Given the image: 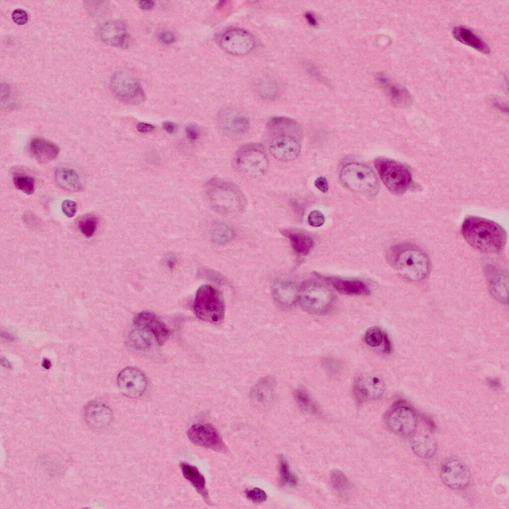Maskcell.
Instances as JSON below:
<instances>
[{"mask_svg":"<svg viewBox=\"0 0 509 509\" xmlns=\"http://www.w3.org/2000/svg\"><path fill=\"white\" fill-rule=\"evenodd\" d=\"M269 150L272 156L281 161L297 158L301 149L302 130L296 120L286 117H274L266 124Z\"/></svg>","mask_w":509,"mask_h":509,"instance_id":"6da1fadb","label":"cell"},{"mask_svg":"<svg viewBox=\"0 0 509 509\" xmlns=\"http://www.w3.org/2000/svg\"><path fill=\"white\" fill-rule=\"evenodd\" d=\"M461 233L474 249L485 253L496 254L503 251L507 242L504 229L496 222L470 216L464 220Z\"/></svg>","mask_w":509,"mask_h":509,"instance_id":"7a4b0ae2","label":"cell"},{"mask_svg":"<svg viewBox=\"0 0 509 509\" xmlns=\"http://www.w3.org/2000/svg\"><path fill=\"white\" fill-rule=\"evenodd\" d=\"M388 259L398 274L411 282L425 279L430 270V261L422 249L412 244H401L393 247Z\"/></svg>","mask_w":509,"mask_h":509,"instance_id":"3957f363","label":"cell"},{"mask_svg":"<svg viewBox=\"0 0 509 509\" xmlns=\"http://www.w3.org/2000/svg\"><path fill=\"white\" fill-rule=\"evenodd\" d=\"M205 189L213 207L222 213H239L246 207V199L243 191L230 181L214 177L206 182Z\"/></svg>","mask_w":509,"mask_h":509,"instance_id":"277c9868","label":"cell"},{"mask_svg":"<svg viewBox=\"0 0 509 509\" xmlns=\"http://www.w3.org/2000/svg\"><path fill=\"white\" fill-rule=\"evenodd\" d=\"M339 178L346 188L366 196H374L379 190L378 179L374 172L369 167L360 163L345 165L340 171Z\"/></svg>","mask_w":509,"mask_h":509,"instance_id":"5b68a950","label":"cell"},{"mask_svg":"<svg viewBox=\"0 0 509 509\" xmlns=\"http://www.w3.org/2000/svg\"><path fill=\"white\" fill-rule=\"evenodd\" d=\"M193 311L196 316L202 321L213 324L221 322L225 312L221 293L211 285L201 286L195 295Z\"/></svg>","mask_w":509,"mask_h":509,"instance_id":"8992f818","label":"cell"},{"mask_svg":"<svg viewBox=\"0 0 509 509\" xmlns=\"http://www.w3.org/2000/svg\"><path fill=\"white\" fill-rule=\"evenodd\" d=\"M233 163L239 173L250 177L263 175L269 167V160L264 150L255 144H248L240 149L235 154Z\"/></svg>","mask_w":509,"mask_h":509,"instance_id":"52a82bcc","label":"cell"},{"mask_svg":"<svg viewBox=\"0 0 509 509\" xmlns=\"http://www.w3.org/2000/svg\"><path fill=\"white\" fill-rule=\"evenodd\" d=\"M374 165L383 182L391 192L400 194L410 188L412 175L405 165L385 158L376 159Z\"/></svg>","mask_w":509,"mask_h":509,"instance_id":"ba28073f","label":"cell"},{"mask_svg":"<svg viewBox=\"0 0 509 509\" xmlns=\"http://www.w3.org/2000/svg\"><path fill=\"white\" fill-rule=\"evenodd\" d=\"M334 294L326 286L313 280L302 283L298 290V298L301 307L313 314L324 313L331 308Z\"/></svg>","mask_w":509,"mask_h":509,"instance_id":"9c48e42d","label":"cell"},{"mask_svg":"<svg viewBox=\"0 0 509 509\" xmlns=\"http://www.w3.org/2000/svg\"><path fill=\"white\" fill-rule=\"evenodd\" d=\"M112 91L120 101L131 105L143 103L145 94L138 80L126 71L115 73L111 80Z\"/></svg>","mask_w":509,"mask_h":509,"instance_id":"30bf717a","label":"cell"},{"mask_svg":"<svg viewBox=\"0 0 509 509\" xmlns=\"http://www.w3.org/2000/svg\"><path fill=\"white\" fill-rule=\"evenodd\" d=\"M385 421L391 431L406 436L413 433L417 424L414 410L401 402L395 403L388 411Z\"/></svg>","mask_w":509,"mask_h":509,"instance_id":"8fae6325","label":"cell"},{"mask_svg":"<svg viewBox=\"0 0 509 509\" xmlns=\"http://www.w3.org/2000/svg\"><path fill=\"white\" fill-rule=\"evenodd\" d=\"M219 44L227 53L234 56H244L251 52L255 44L254 36L239 28L228 30L219 39Z\"/></svg>","mask_w":509,"mask_h":509,"instance_id":"7c38bea8","label":"cell"},{"mask_svg":"<svg viewBox=\"0 0 509 509\" xmlns=\"http://www.w3.org/2000/svg\"><path fill=\"white\" fill-rule=\"evenodd\" d=\"M187 435L189 440L196 445L218 452L226 450L219 432L210 424H195L189 428Z\"/></svg>","mask_w":509,"mask_h":509,"instance_id":"4fadbf2b","label":"cell"},{"mask_svg":"<svg viewBox=\"0 0 509 509\" xmlns=\"http://www.w3.org/2000/svg\"><path fill=\"white\" fill-rule=\"evenodd\" d=\"M440 477L447 487L456 490L466 488L471 480L469 468L457 459H451L444 463L441 468Z\"/></svg>","mask_w":509,"mask_h":509,"instance_id":"5bb4252c","label":"cell"},{"mask_svg":"<svg viewBox=\"0 0 509 509\" xmlns=\"http://www.w3.org/2000/svg\"><path fill=\"white\" fill-rule=\"evenodd\" d=\"M117 385L124 396L136 398L141 396L147 387V379L144 374L134 367H126L118 374Z\"/></svg>","mask_w":509,"mask_h":509,"instance_id":"9a60e30c","label":"cell"},{"mask_svg":"<svg viewBox=\"0 0 509 509\" xmlns=\"http://www.w3.org/2000/svg\"><path fill=\"white\" fill-rule=\"evenodd\" d=\"M384 383L379 376L373 374H363L354 380L353 390L357 402L362 403L380 397L384 390Z\"/></svg>","mask_w":509,"mask_h":509,"instance_id":"2e32d148","label":"cell"},{"mask_svg":"<svg viewBox=\"0 0 509 509\" xmlns=\"http://www.w3.org/2000/svg\"><path fill=\"white\" fill-rule=\"evenodd\" d=\"M133 323L138 328L152 333L160 345L164 344L171 335L167 326L154 313L149 311H142L138 314Z\"/></svg>","mask_w":509,"mask_h":509,"instance_id":"e0dca14e","label":"cell"},{"mask_svg":"<svg viewBox=\"0 0 509 509\" xmlns=\"http://www.w3.org/2000/svg\"><path fill=\"white\" fill-rule=\"evenodd\" d=\"M99 36L105 43L119 48H125L129 44V36L125 23L120 20H111L99 28Z\"/></svg>","mask_w":509,"mask_h":509,"instance_id":"ac0fdd59","label":"cell"},{"mask_svg":"<svg viewBox=\"0 0 509 509\" xmlns=\"http://www.w3.org/2000/svg\"><path fill=\"white\" fill-rule=\"evenodd\" d=\"M84 415L87 424L95 429L108 426L113 418L111 409L106 404L98 401H92L87 404Z\"/></svg>","mask_w":509,"mask_h":509,"instance_id":"d6986e66","label":"cell"},{"mask_svg":"<svg viewBox=\"0 0 509 509\" xmlns=\"http://www.w3.org/2000/svg\"><path fill=\"white\" fill-rule=\"evenodd\" d=\"M332 285L339 293L347 295H368L370 290L366 284L358 280H346L333 276L316 274Z\"/></svg>","mask_w":509,"mask_h":509,"instance_id":"ffe728a7","label":"cell"},{"mask_svg":"<svg viewBox=\"0 0 509 509\" xmlns=\"http://www.w3.org/2000/svg\"><path fill=\"white\" fill-rule=\"evenodd\" d=\"M219 122L225 131L233 135H242L249 128V122L245 116L230 110L219 114Z\"/></svg>","mask_w":509,"mask_h":509,"instance_id":"44dd1931","label":"cell"},{"mask_svg":"<svg viewBox=\"0 0 509 509\" xmlns=\"http://www.w3.org/2000/svg\"><path fill=\"white\" fill-rule=\"evenodd\" d=\"M453 37L458 42L484 54H489L490 49L487 44L470 29L457 26L452 31Z\"/></svg>","mask_w":509,"mask_h":509,"instance_id":"7402d4cb","label":"cell"},{"mask_svg":"<svg viewBox=\"0 0 509 509\" xmlns=\"http://www.w3.org/2000/svg\"><path fill=\"white\" fill-rule=\"evenodd\" d=\"M29 151L37 161L41 163H46L55 159L59 154L60 150L52 142L37 138L31 141Z\"/></svg>","mask_w":509,"mask_h":509,"instance_id":"603a6c76","label":"cell"},{"mask_svg":"<svg viewBox=\"0 0 509 509\" xmlns=\"http://www.w3.org/2000/svg\"><path fill=\"white\" fill-rule=\"evenodd\" d=\"M179 466L184 477L191 484L204 502L209 505L210 500L204 476L197 467L187 462H180Z\"/></svg>","mask_w":509,"mask_h":509,"instance_id":"cb8c5ba5","label":"cell"},{"mask_svg":"<svg viewBox=\"0 0 509 509\" xmlns=\"http://www.w3.org/2000/svg\"><path fill=\"white\" fill-rule=\"evenodd\" d=\"M55 179L62 189L69 192H79L83 189L78 173L73 169L59 167L55 171Z\"/></svg>","mask_w":509,"mask_h":509,"instance_id":"d4e9b609","label":"cell"},{"mask_svg":"<svg viewBox=\"0 0 509 509\" xmlns=\"http://www.w3.org/2000/svg\"><path fill=\"white\" fill-rule=\"evenodd\" d=\"M411 445L413 452L420 457L424 459L432 457L437 448L434 439L430 436L423 433L413 435Z\"/></svg>","mask_w":509,"mask_h":509,"instance_id":"484cf974","label":"cell"},{"mask_svg":"<svg viewBox=\"0 0 509 509\" xmlns=\"http://www.w3.org/2000/svg\"><path fill=\"white\" fill-rule=\"evenodd\" d=\"M376 77L378 83L394 103L403 105L408 102L410 98V95L405 88L391 82L384 74L379 73Z\"/></svg>","mask_w":509,"mask_h":509,"instance_id":"4316f807","label":"cell"},{"mask_svg":"<svg viewBox=\"0 0 509 509\" xmlns=\"http://www.w3.org/2000/svg\"><path fill=\"white\" fill-rule=\"evenodd\" d=\"M274 382L271 378L261 380L253 388L251 399L254 403L259 407H264L271 401Z\"/></svg>","mask_w":509,"mask_h":509,"instance_id":"83f0119b","label":"cell"},{"mask_svg":"<svg viewBox=\"0 0 509 509\" xmlns=\"http://www.w3.org/2000/svg\"><path fill=\"white\" fill-rule=\"evenodd\" d=\"M273 291L276 300L283 305H291L298 300V290L291 282H277L273 287Z\"/></svg>","mask_w":509,"mask_h":509,"instance_id":"f1b7e54d","label":"cell"},{"mask_svg":"<svg viewBox=\"0 0 509 509\" xmlns=\"http://www.w3.org/2000/svg\"><path fill=\"white\" fill-rule=\"evenodd\" d=\"M282 234L288 238L293 250L299 254L306 255L314 247L313 240L303 233L286 229L282 231Z\"/></svg>","mask_w":509,"mask_h":509,"instance_id":"f546056e","label":"cell"},{"mask_svg":"<svg viewBox=\"0 0 509 509\" xmlns=\"http://www.w3.org/2000/svg\"><path fill=\"white\" fill-rule=\"evenodd\" d=\"M128 343L136 350H146L151 345L149 332L142 329L132 331L128 337Z\"/></svg>","mask_w":509,"mask_h":509,"instance_id":"4dcf8cb0","label":"cell"},{"mask_svg":"<svg viewBox=\"0 0 509 509\" xmlns=\"http://www.w3.org/2000/svg\"><path fill=\"white\" fill-rule=\"evenodd\" d=\"M488 270V279L493 292L496 295L500 293L504 296L507 294L506 291L508 290V281L506 280L507 278L505 273L493 267H489Z\"/></svg>","mask_w":509,"mask_h":509,"instance_id":"1f68e13d","label":"cell"},{"mask_svg":"<svg viewBox=\"0 0 509 509\" xmlns=\"http://www.w3.org/2000/svg\"><path fill=\"white\" fill-rule=\"evenodd\" d=\"M278 470L280 480L282 484L291 486H295L297 484L296 476L290 470L288 461L282 455L279 457Z\"/></svg>","mask_w":509,"mask_h":509,"instance_id":"d6a6232c","label":"cell"},{"mask_svg":"<svg viewBox=\"0 0 509 509\" xmlns=\"http://www.w3.org/2000/svg\"><path fill=\"white\" fill-rule=\"evenodd\" d=\"M12 178L13 184L17 189L27 195L34 193L35 180L31 176L23 173H15Z\"/></svg>","mask_w":509,"mask_h":509,"instance_id":"836d02e7","label":"cell"},{"mask_svg":"<svg viewBox=\"0 0 509 509\" xmlns=\"http://www.w3.org/2000/svg\"><path fill=\"white\" fill-rule=\"evenodd\" d=\"M98 218L94 215H87L82 218L78 222L81 233L86 237L90 238L95 233L98 224Z\"/></svg>","mask_w":509,"mask_h":509,"instance_id":"e575fe53","label":"cell"},{"mask_svg":"<svg viewBox=\"0 0 509 509\" xmlns=\"http://www.w3.org/2000/svg\"><path fill=\"white\" fill-rule=\"evenodd\" d=\"M383 334L377 327L373 326L368 328L364 335V340L368 345L372 347L379 346L382 342Z\"/></svg>","mask_w":509,"mask_h":509,"instance_id":"d590c367","label":"cell"},{"mask_svg":"<svg viewBox=\"0 0 509 509\" xmlns=\"http://www.w3.org/2000/svg\"><path fill=\"white\" fill-rule=\"evenodd\" d=\"M331 482L333 487L339 492L348 488L349 483L345 475L339 470H334L331 473Z\"/></svg>","mask_w":509,"mask_h":509,"instance_id":"8d00e7d4","label":"cell"},{"mask_svg":"<svg viewBox=\"0 0 509 509\" xmlns=\"http://www.w3.org/2000/svg\"><path fill=\"white\" fill-rule=\"evenodd\" d=\"M294 396L297 403L302 409L312 412L315 410L308 393L304 389L296 390Z\"/></svg>","mask_w":509,"mask_h":509,"instance_id":"74e56055","label":"cell"},{"mask_svg":"<svg viewBox=\"0 0 509 509\" xmlns=\"http://www.w3.org/2000/svg\"><path fill=\"white\" fill-rule=\"evenodd\" d=\"M246 497L255 503H261L266 501L267 495L265 492L259 488H254L246 490Z\"/></svg>","mask_w":509,"mask_h":509,"instance_id":"f35d334b","label":"cell"},{"mask_svg":"<svg viewBox=\"0 0 509 509\" xmlns=\"http://www.w3.org/2000/svg\"><path fill=\"white\" fill-rule=\"evenodd\" d=\"M216 239L219 243H224L230 241L234 236V232L231 228L221 225L216 230Z\"/></svg>","mask_w":509,"mask_h":509,"instance_id":"ab89813d","label":"cell"},{"mask_svg":"<svg viewBox=\"0 0 509 509\" xmlns=\"http://www.w3.org/2000/svg\"><path fill=\"white\" fill-rule=\"evenodd\" d=\"M308 222L312 227H321L325 222V217L320 211L313 210L308 215Z\"/></svg>","mask_w":509,"mask_h":509,"instance_id":"60d3db41","label":"cell"},{"mask_svg":"<svg viewBox=\"0 0 509 509\" xmlns=\"http://www.w3.org/2000/svg\"><path fill=\"white\" fill-rule=\"evenodd\" d=\"M11 18L16 24L20 25L25 24L28 20V16L27 12L25 10L19 8L13 11Z\"/></svg>","mask_w":509,"mask_h":509,"instance_id":"b9f144b4","label":"cell"},{"mask_svg":"<svg viewBox=\"0 0 509 509\" xmlns=\"http://www.w3.org/2000/svg\"><path fill=\"white\" fill-rule=\"evenodd\" d=\"M63 213L69 218L74 217L77 211V203L71 200H65L62 204Z\"/></svg>","mask_w":509,"mask_h":509,"instance_id":"7bdbcfd3","label":"cell"},{"mask_svg":"<svg viewBox=\"0 0 509 509\" xmlns=\"http://www.w3.org/2000/svg\"><path fill=\"white\" fill-rule=\"evenodd\" d=\"M160 40L164 44H170L175 39L174 34L171 31H165L161 32L159 35Z\"/></svg>","mask_w":509,"mask_h":509,"instance_id":"ee69618b","label":"cell"},{"mask_svg":"<svg viewBox=\"0 0 509 509\" xmlns=\"http://www.w3.org/2000/svg\"><path fill=\"white\" fill-rule=\"evenodd\" d=\"M185 132L187 138L191 141H195L199 137V130L197 127L193 124L188 125L186 127Z\"/></svg>","mask_w":509,"mask_h":509,"instance_id":"f6af8a7d","label":"cell"},{"mask_svg":"<svg viewBox=\"0 0 509 509\" xmlns=\"http://www.w3.org/2000/svg\"><path fill=\"white\" fill-rule=\"evenodd\" d=\"M315 186L321 192L325 193L329 189V184L327 178L323 176L318 177L314 181Z\"/></svg>","mask_w":509,"mask_h":509,"instance_id":"bcb514c9","label":"cell"},{"mask_svg":"<svg viewBox=\"0 0 509 509\" xmlns=\"http://www.w3.org/2000/svg\"><path fill=\"white\" fill-rule=\"evenodd\" d=\"M136 127L137 130L141 133L151 132L155 129V127L154 125L145 122L138 123Z\"/></svg>","mask_w":509,"mask_h":509,"instance_id":"7dc6e473","label":"cell"},{"mask_svg":"<svg viewBox=\"0 0 509 509\" xmlns=\"http://www.w3.org/2000/svg\"><path fill=\"white\" fill-rule=\"evenodd\" d=\"M164 129L169 134H172L176 132L177 125L174 122L166 121L163 123Z\"/></svg>","mask_w":509,"mask_h":509,"instance_id":"c3c4849f","label":"cell"},{"mask_svg":"<svg viewBox=\"0 0 509 509\" xmlns=\"http://www.w3.org/2000/svg\"><path fill=\"white\" fill-rule=\"evenodd\" d=\"M304 16L308 23L311 26H316L318 25L317 19L313 13L310 11L306 12Z\"/></svg>","mask_w":509,"mask_h":509,"instance_id":"681fc988","label":"cell"},{"mask_svg":"<svg viewBox=\"0 0 509 509\" xmlns=\"http://www.w3.org/2000/svg\"><path fill=\"white\" fill-rule=\"evenodd\" d=\"M139 5L142 9L150 10L154 6L155 2L151 0H140Z\"/></svg>","mask_w":509,"mask_h":509,"instance_id":"f907efd6","label":"cell"},{"mask_svg":"<svg viewBox=\"0 0 509 509\" xmlns=\"http://www.w3.org/2000/svg\"><path fill=\"white\" fill-rule=\"evenodd\" d=\"M383 340H384L383 352L387 354L390 353L392 349L391 344L390 340L388 339L387 335L386 333L383 334Z\"/></svg>","mask_w":509,"mask_h":509,"instance_id":"816d5d0a","label":"cell"},{"mask_svg":"<svg viewBox=\"0 0 509 509\" xmlns=\"http://www.w3.org/2000/svg\"><path fill=\"white\" fill-rule=\"evenodd\" d=\"M42 366L45 369H49L51 366V363L50 361L47 358H44L43 360L42 363Z\"/></svg>","mask_w":509,"mask_h":509,"instance_id":"f5cc1de1","label":"cell"},{"mask_svg":"<svg viewBox=\"0 0 509 509\" xmlns=\"http://www.w3.org/2000/svg\"><path fill=\"white\" fill-rule=\"evenodd\" d=\"M168 264L170 267H173V266H174V261L172 260H169L168 261Z\"/></svg>","mask_w":509,"mask_h":509,"instance_id":"db71d44e","label":"cell"}]
</instances>
